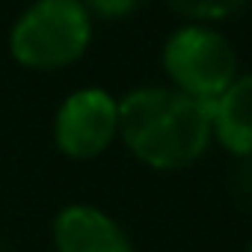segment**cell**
I'll list each match as a JSON object with an SVG mask.
<instances>
[{
  "mask_svg": "<svg viewBox=\"0 0 252 252\" xmlns=\"http://www.w3.org/2000/svg\"><path fill=\"white\" fill-rule=\"evenodd\" d=\"M163 3L190 18L193 24H214V21H225L231 15H237L240 9H246L249 0H163Z\"/></svg>",
  "mask_w": 252,
  "mask_h": 252,
  "instance_id": "obj_7",
  "label": "cell"
},
{
  "mask_svg": "<svg viewBox=\"0 0 252 252\" xmlns=\"http://www.w3.org/2000/svg\"><path fill=\"white\" fill-rule=\"evenodd\" d=\"M246 252H252V246H249V249H246Z\"/></svg>",
  "mask_w": 252,
  "mask_h": 252,
  "instance_id": "obj_9",
  "label": "cell"
},
{
  "mask_svg": "<svg viewBox=\"0 0 252 252\" xmlns=\"http://www.w3.org/2000/svg\"><path fill=\"white\" fill-rule=\"evenodd\" d=\"M92 42V15L80 0H36L9 33L12 60L33 71L74 65Z\"/></svg>",
  "mask_w": 252,
  "mask_h": 252,
  "instance_id": "obj_2",
  "label": "cell"
},
{
  "mask_svg": "<svg viewBox=\"0 0 252 252\" xmlns=\"http://www.w3.org/2000/svg\"><path fill=\"white\" fill-rule=\"evenodd\" d=\"M57 252H134L125 228L95 205H68L54 220Z\"/></svg>",
  "mask_w": 252,
  "mask_h": 252,
  "instance_id": "obj_5",
  "label": "cell"
},
{
  "mask_svg": "<svg viewBox=\"0 0 252 252\" xmlns=\"http://www.w3.org/2000/svg\"><path fill=\"white\" fill-rule=\"evenodd\" d=\"M119 137L152 169H187L211 146V104L172 86H143L119 101Z\"/></svg>",
  "mask_w": 252,
  "mask_h": 252,
  "instance_id": "obj_1",
  "label": "cell"
},
{
  "mask_svg": "<svg viewBox=\"0 0 252 252\" xmlns=\"http://www.w3.org/2000/svg\"><path fill=\"white\" fill-rule=\"evenodd\" d=\"M163 71L172 89L211 104L237 77V51L211 24H187L163 45Z\"/></svg>",
  "mask_w": 252,
  "mask_h": 252,
  "instance_id": "obj_3",
  "label": "cell"
},
{
  "mask_svg": "<svg viewBox=\"0 0 252 252\" xmlns=\"http://www.w3.org/2000/svg\"><path fill=\"white\" fill-rule=\"evenodd\" d=\"M211 131L225 152L252 158V71L237 74L234 83L211 101Z\"/></svg>",
  "mask_w": 252,
  "mask_h": 252,
  "instance_id": "obj_6",
  "label": "cell"
},
{
  "mask_svg": "<svg viewBox=\"0 0 252 252\" xmlns=\"http://www.w3.org/2000/svg\"><path fill=\"white\" fill-rule=\"evenodd\" d=\"M80 3L89 9V15L119 21V18H131L134 12H140L149 0H80Z\"/></svg>",
  "mask_w": 252,
  "mask_h": 252,
  "instance_id": "obj_8",
  "label": "cell"
},
{
  "mask_svg": "<svg viewBox=\"0 0 252 252\" xmlns=\"http://www.w3.org/2000/svg\"><path fill=\"white\" fill-rule=\"evenodd\" d=\"M119 137V101L98 86L71 92L54 119V143L71 160H92Z\"/></svg>",
  "mask_w": 252,
  "mask_h": 252,
  "instance_id": "obj_4",
  "label": "cell"
}]
</instances>
